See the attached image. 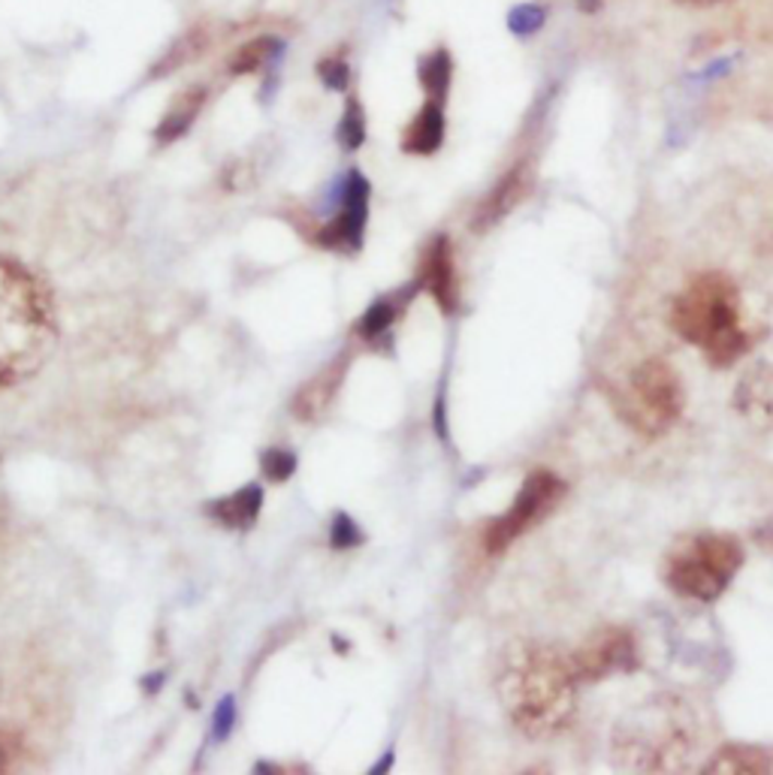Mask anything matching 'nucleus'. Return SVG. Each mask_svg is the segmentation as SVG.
Segmentation results:
<instances>
[{
  "label": "nucleus",
  "instance_id": "obj_5",
  "mask_svg": "<svg viewBox=\"0 0 773 775\" xmlns=\"http://www.w3.org/2000/svg\"><path fill=\"white\" fill-rule=\"evenodd\" d=\"M692 727L677 706H650L647 715L623 724L614 739L616 766L641 773L686 770L692 766Z\"/></svg>",
  "mask_w": 773,
  "mask_h": 775
},
{
  "label": "nucleus",
  "instance_id": "obj_20",
  "mask_svg": "<svg viewBox=\"0 0 773 775\" xmlns=\"http://www.w3.org/2000/svg\"><path fill=\"white\" fill-rule=\"evenodd\" d=\"M336 136H339V145L345 152H354V148L366 143V116H363V106H360L357 97H348Z\"/></svg>",
  "mask_w": 773,
  "mask_h": 775
},
{
  "label": "nucleus",
  "instance_id": "obj_27",
  "mask_svg": "<svg viewBox=\"0 0 773 775\" xmlns=\"http://www.w3.org/2000/svg\"><path fill=\"white\" fill-rule=\"evenodd\" d=\"M19 739L10 737V734H0V773H7L10 766H15L19 761Z\"/></svg>",
  "mask_w": 773,
  "mask_h": 775
},
{
  "label": "nucleus",
  "instance_id": "obj_4",
  "mask_svg": "<svg viewBox=\"0 0 773 775\" xmlns=\"http://www.w3.org/2000/svg\"><path fill=\"white\" fill-rule=\"evenodd\" d=\"M744 546L725 531H689L665 553L662 580L674 595L710 604L725 595L744 568Z\"/></svg>",
  "mask_w": 773,
  "mask_h": 775
},
{
  "label": "nucleus",
  "instance_id": "obj_25",
  "mask_svg": "<svg viewBox=\"0 0 773 775\" xmlns=\"http://www.w3.org/2000/svg\"><path fill=\"white\" fill-rule=\"evenodd\" d=\"M329 543H333V549H351V546L363 543V531H360V525L348 513H339V517L333 519Z\"/></svg>",
  "mask_w": 773,
  "mask_h": 775
},
{
  "label": "nucleus",
  "instance_id": "obj_26",
  "mask_svg": "<svg viewBox=\"0 0 773 775\" xmlns=\"http://www.w3.org/2000/svg\"><path fill=\"white\" fill-rule=\"evenodd\" d=\"M233 718H237V710H233V700L224 698L218 712H215V737L224 739L230 730H233Z\"/></svg>",
  "mask_w": 773,
  "mask_h": 775
},
{
  "label": "nucleus",
  "instance_id": "obj_11",
  "mask_svg": "<svg viewBox=\"0 0 773 775\" xmlns=\"http://www.w3.org/2000/svg\"><path fill=\"white\" fill-rule=\"evenodd\" d=\"M420 284L433 293V299L442 305L445 314H454V311H457V263H454V247H450V239H447V235H438V239H433V245L426 247L423 263H420Z\"/></svg>",
  "mask_w": 773,
  "mask_h": 775
},
{
  "label": "nucleus",
  "instance_id": "obj_16",
  "mask_svg": "<svg viewBox=\"0 0 773 775\" xmlns=\"http://www.w3.org/2000/svg\"><path fill=\"white\" fill-rule=\"evenodd\" d=\"M773 770V758L759 746H722L708 763L704 773L710 775H764Z\"/></svg>",
  "mask_w": 773,
  "mask_h": 775
},
{
  "label": "nucleus",
  "instance_id": "obj_21",
  "mask_svg": "<svg viewBox=\"0 0 773 775\" xmlns=\"http://www.w3.org/2000/svg\"><path fill=\"white\" fill-rule=\"evenodd\" d=\"M396 314H399V308H396L390 299H378L375 305H369V311L363 314V320H360V336L363 338H381L390 326H394Z\"/></svg>",
  "mask_w": 773,
  "mask_h": 775
},
{
  "label": "nucleus",
  "instance_id": "obj_6",
  "mask_svg": "<svg viewBox=\"0 0 773 775\" xmlns=\"http://www.w3.org/2000/svg\"><path fill=\"white\" fill-rule=\"evenodd\" d=\"M616 414L643 438L665 435L683 414V380L671 362L643 360L631 368L626 387L616 392Z\"/></svg>",
  "mask_w": 773,
  "mask_h": 775
},
{
  "label": "nucleus",
  "instance_id": "obj_14",
  "mask_svg": "<svg viewBox=\"0 0 773 775\" xmlns=\"http://www.w3.org/2000/svg\"><path fill=\"white\" fill-rule=\"evenodd\" d=\"M203 106H206V88L194 85V88L182 90L167 109V116L160 118V124L155 128V140L160 145H172L176 140H182L184 133L194 128Z\"/></svg>",
  "mask_w": 773,
  "mask_h": 775
},
{
  "label": "nucleus",
  "instance_id": "obj_8",
  "mask_svg": "<svg viewBox=\"0 0 773 775\" xmlns=\"http://www.w3.org/2000/svg\"><path fill=\"white\" fill-rule=\"evenodd\" d=\"M580 686L602 682L616 673H631L638 667V643L626 628H602L587 637L580 646L568 655Z\"/></svg>",
  "mask_w": 773,
  "mask_h": 775
},
{
  "label": "nucleus",
  "instance_id": "obj_15",
  "mask_svg": "<svg viewBox=\"0 0 773 775\" xmlns=\"http://www.w3.org/2000/svg\"><path fill=\"white\" fill-rule=\"evenodd\" d=\"M341 377H345V360L324 368V372H321L312 384H305V387L300 389V396L293 399V416H297V420H317V416H324L333 396L339 392Z\"/></svg>",
  "mask_w": 773,
  "mask_h": 775
},
{
  "label": "nucleus",
  "instance_id": "obj_23",
  "mask_svg": "<svg viewBox=\"0 0 773 775\" xmlns=\"http://www.w3.org/2000/svg\"><path fill=\"white\" fill-rule=\"evenodd\" d=\"M261 468L266 480L285 483V480L293 477V471H297V456L290 450H266L261 459Z\"/></svg>",
  "mask_w": 773,
  "mask_h": 775
},
{
  "label": "nucleus",
  "instance_id": "obj_19",
  "mask_svg": "<svg viewBox=\"0 0 773 775\" xmlns=\"http://www.w3.org/2000/svg\"><path fill=\"white\" fill-rule=\"evenodd\" d=\"M281 49H285V43L278 37H269V34H266V37H254L233 55L230 73H233V76L257 73V70H263L266 64H273L278 55H281Z\"/></svg>",
  "mask_w": 773,
  "mask_h": 775
},
{
  "label": "nucleus",
  "instance_id": "obj_29",
  "mask_svg": "<svg viewBox=\"0 0 773 775\" xmlns=\"http://www.w3.org/2000/svg\"><path fill=\"white\" fill-rule=\"evenodd\" d=\"M686 7H713V3H722V0H680Z\"/></svg>",
  "mask_w": 773,
  "mask_h": 775
},
{
  "label": "nucleus",
  "instance_id": "obj_22",
  "mask_svg": "<svg viewBox=\"0 0 773 775\" xmlns=\"http://www.w3.org/2000/svg\"><path fill=\"white\" fill-rule=\"evenodd\" d=\"M317 76L329 90H348L351 85V66L341 55H327L317 61Z\"/></svg>",
  "mask_w": 773,
  "mask_h": 775
},
{
  "label": "nucleus",
  "instance_id": "obj_17",
  "mask_svg": "<svg viewBox=\"0 0 773 775\" xmlns=\"http://www.w3.org/2000/svg\"><path fill=\"white\" fill-rule=\"evenodd\" d=\"M209 37L212 31L206 25L188 27L182 37L172 39L170 49L160 55V61L155 64V70H152V76H172V73H179V70L191 64V61H197L200 55L209 49Z\"/></svg>",
  "mask_w": 773,
  "mask_h": 775
},
{
  "label": "nucleus",
  "instance_id": "obj_1",
  "mask_svg": "<svg viewBox=\"0 0 773 775\" xmlns=\"http://www.w3.org/2000/svg\"><path fill=\"white\" fill-rule=\"evenodd\" d=\"M58 338L49 284L25 263L0 257V389L40 372Z\"/></svg>",
  "mask_w": 773,
  "mask_h": 775
},
{
  "label": "nucleus",
  "instance_id": "obj_9",
  "mask_svg": "<svg viewBox=\"0 0 773 775\" xmlns=\"http://www.w3.org/2000/svg\"><path fill=\"white\" fill-rule=\"evenodd\" d=\"M369 218V181L360 172H348L345 187H341V206L336 218L317 233V245L333 247V251H357L363 245Z\"/></svg>",
  "mask_w": 773,
  "mask_h": 775
},
{
  "label": "nucleus",
  "instance_id": "obj_10",
  "mask_svg": "<svg viewBox=\"0 0 773 775\" xmlns=\"http://www.w3.org/2000/svg\"><path fill=\"white\" fill-rule=\"evenodd\" d=\"M529 191H532V167L523 160V164H517V167L508 169V172L498 179L496 187L481 199V206H478V211H474L472 218L474 230L484 233V230H490V227H496L498 220L508 218L514 208L523 203L526 196H529Z\"/></svg>",
  "mask_w": 773,
  "mask_h": 775
},
{
  "label": "nucleus",
  "instance_id": "obj_24",
  "mask_svg": "<svg viewBox=\"0 0 773 775\" xmlns=\"http://www.w3.org/2000/svg\"><path fill=\"white\" fill-rule=\"evenodd\" d=\"M547 13L538 7V3H523V7H514L511 15H508V27H511L517 37H529L535 34L538 27L544 25Z\"/></svg>",
  "mask_w": 773,
  "mask_h": 775
},
{
  "label": "nucleus",
  "instance_id": "obj_7",
  "mask_svg": "<svg viewBox=\"0 0 773 775\" xmlns=\"http://www.w3.org/2000/svg\"><path fill=\"white\" fill-rule=\"evenodd\" d=\"M565 483L551 471H535L523 480L514 505L493 519L484 531V549L490 556H502L514 541H520L526 531L535 529L541 519H547L563 501Z\"/></svg>",
  "mask_w": 773,
  "mask_h": 775
},
{
  "label": "nucleus",
  "instance_id": "obj_28",
  "mask_svg": "<svg viewBox=\"0 0 773 775\" xmlns=\"http://www.w3.org/2000/svg\"><path fill=\"white\" fill-rule=\"evenodd\" d=\"M7 531V501H3V492H0V537Z\"/></svg>",
  "mask_w": 773,
  "mask_h": 775
},
{
  "label": "nucleus",
  "instance_id": "obj_13",
  "mask_svg": "<svg viewBox=\"0 0 773 775\" xmlns=\"http://www.w3.org/2000/svg\"><path fill=\"white\" fill-rule=\"evenodd\" d=\"M261 507H263V489L251 483V486H242V489L233 492V495H227V498L212 501L209 517L215 519L218 525H224V529L245 531L257 522Z\"/></svg>",
  "mask_w": 773,
  "mask_h": 775
},
{
  "label": "nucleus",
  "instance_id": "obj_18",
  "mask_svg": "<svg viewBox=\"0 0 773 775\" xmlns=\"http://www.w3.org/2000/svg\"><path fill=\"white\" fill-rule=\"evenodd\" d=\"M420 88L426 90V100L445 104L447 90H450V78H454V58L447 49H435V52L423 55L418 64Z\"/></svg>",
  "mask_w": 773,
  "mask_h": 775
},
{
  "label": "nucleus",
  "instance_id": "obj_12",
  "mask_svg": "<svg viewBox=\"0 0 773 775\" xmlns=\"http://www.w3.org/2000/svg\"><path fill=\"white\" fill-rule=\"evenodd\" d=\"M445 130H447V118H445V104H435V100H426L423 109L418 116L411 118V124L406 128V136H402V148L408 155H435L442 143H445Z\"/></svg>",
  "mask_w": 773,
  "mask_h": 775
},
{
  "label": "nucleus",
  "instance_id": "obj_30",
  "mask_svg": "<svg viewBox=\"0 0 773 775\" xmlns=\"http://www.w3.org/2000/svg\"><path fill=\"white\" fill-rule=\"evenodd\" d=\"M587 13H592V10H599V0H577Z\"/></svg>",
  "mask_w": 773,
  "mask_h": 775
},
{
  "label": "nucleus",
  "instance_id": "obj_2",
  "mask_svg": "<svg viewBox=\"0 0 773 775\" xmlns=\"http://www.w3.org/2000/svg\"><path fill=\"white\" fill-rule=\"evenodd\" d=\"M577 676L571 658L551 646H523L505 658L498 698L514 727L532 739L559 734L577 706Z\"/></svg>",
  "mask_w": 773,
  "mask_h": 775
},
{
  "label": "nucleus",
  "instance_id": "obj_3",
  "mask_svg": "<svg viewBox=\"0 0 773 775\" xmlns=\"http://www.w3.org/2000/svg\"><path fill=\"white\" fill-rule=\"evenodd\" d=\"M671 326L716 368H728L744 360L756 344V332L747 324L744 296L722 271H704L683 287L671 302Z\"/></svg>",
  "mask_w": 773,
  "mask_h": 775
}]
</instances>
